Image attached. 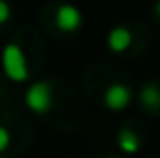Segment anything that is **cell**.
Wrapping results in <instances>:
<instances>
[{
    "mask_svg": "<svg viewBox=\"0 0 160 158\" xmlns=\"http://www.w3.org/2000/svg\"><path fill=\"white\" fill-rule=\"evenodd\" d=\"M2 69L6 73L8 79L20 83L28 77V65H27V57H24L22 49L14 43H8L2 51Z\"/></svg>",
    "mask_w": 160,
    "mask_h": 158,
    "instance_id": "6da1fadb",
    "label": "cell"
},
{
    "mask_svg": "<svg viewBox=\"0 0 160 158\" xmlns=\"http://www.w3.org/2000/svg\"><path fill=\"white\" fill-rule=\"evenodd\" d=\"M28 110L35 114H47L53 106V87L49 81H37L28 87L27 95H24Z\"/></svg>",
    "mask_w": 160,
    "mask_h": 158,
    "instance_id": "7a4b0ae2",
    "label": "cell"
},
{
    "mask_svg": "<svg viewBox=\"0 0 160 158\" xmlns=\"http://www.w3.org/2000/svg\"><path fill=\"white\" fill-rule=\"evenodd\" d=\"M132 101V89L126 83H112L103 89V106L109 111H122Z\"/></svg>",
    "mask_w": 160,
    "mask_h": 158,
    "instance_id": "3957f363",
    "label": "cell"
},
{
    "mask_svg": "<svg viewBox=\"0 0 160 158\" xmlns=\"http://www.w3.org/2000/svg\"><path fill=\"white\" fill-rule=\"evenodd\" d=\"M83 22V14L75 4H61L55 12V24L63 32H75L79 31Z\"/></svg>",
    "mask_w": 160,
    "mask_h": 158,
    "instance_id": "277c9868",
    "label": "cell"
},
{
    "mask_svg": "<svg viewBox=\"0 0 160 158\" xmlns=\"http://www.w3.org/2000/svg\"><path fill=\"white\" fill-rule=\"evenodd\" d=\"M132 43H134V35H132V31H130L128 27H124V24L113 27L106 37V45H108V49L112 53H126L130 47H132Z\"/></svg>",
    "mask_w": 160,
    "mask_h": 158,
    "instance_id": "5b68a950",
    "label": "cell"
},
{
    "mask_svg": "<svg viewBox=\"0 0 160 158\" xmlns=\"http://www.w3.org/2000/svg\"><path fill=\"white\" fill-rule=\"evenodd\" d=\"M138 101L146 107L152 114L160 111V85L156 81H148L140 87V93H138Z\"/></svg>",
    "mask_w": 160,
    "mask_h": 158,
    "instance_id": "8992f818",
    "label": "cell"
},
{
    "mask_svg": "<svg viewBox=\"0 0 160 158\" xmlns=\"http://www.w3.org/2000/svg\"><path fill=\"white\" fill-rule=\"evenodd\" d=\"M118 146H120V150L126 152V154H136V152L140 150V138H138V134L134 130L122 128V130L118 132Z\"/></svg>",
    "mask_w": 160,
    "mask_h": 158,
    "instance_id": "52a82bcc",
    "label": "cell"
},
{
    "mask_svg": "<svg viewBox=\"0 0 160 158\" xmlns=\"http://www.w3.org/2000/svg\"><path fill=\"white\" fill-rule=\"evenodd\" d=\"M8 146H10V134H8L6 128L0 126V152H4Z\"/></svg>",
    "mask_w": 160,
    "mask_h": 158,
    "instance_id": "ba28073f",
    "label": "cell"
},
{
    "mask_svg": "<svg viewBox=\"0 0 160 158\" xmlns=\"http://www.w3.org/2000/svg\"><path fill=\"white\" fill-rule=\"evenodd\" d=\"M8 18H10V6L6 0H0V24H4Z\"/></svg>",
    "mask_w": 160,
    "mask_h": 158,
    "instance_id": "9c48e42d",
    "label": "cell"
},
{
    "mask_svg": "<svg viewBox=\"0 0 160 158\" xmlns=\"http://www.w3.org/2000/svg\"><path fill=\"white\" fill-rule=\"evenodd\" d=\"M154 14L160 18V0H156V2H154Z\"/></svg>",
    "mask_w": 160,
    "mask_h": 158,
    "instance_id": "30bf717a",
    "label": "cell"
}]
</instances>
